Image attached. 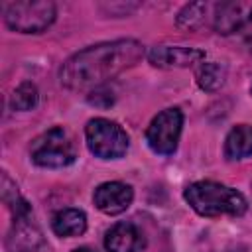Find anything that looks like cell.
I'll use <instances>...</instances> for the list:
<instances>
[{
	"label": "cell",
	"instance_id": "cell-1",
	"mask_svg": "<svg viewBox=\"0 0 252 252\" xmlns=\"http://www.w3.org/2000/svg\"><path fill=\"white\" fill-rule=\"evenodd\" d=\"M142 57L144 45L136 39L96 43L71 55L59 69V81L69 91L96 89L114 75L134 67Z\"/></svg>",
	"mask_w": 252,
	"mask_h": 252
},
{
	"label": "cell",
	"instance_id": "cell-2",
	"mask_svg": "<svg viewBox=\"0 0 252 252\" xmlns=\"http://www.w3.org/2000/svg\"><path fill=\"white\" fill-rule=\"evenodd\" d=\"M183 197L189 203V207L201 217H240L248 209V203L240 191L215 181L191 183L185 187Z\"/></svg>",
	"mask_w": 252,
	"mask_h": 252
},
{
	"label": "cell",
	"instance_id": "cell-3",
	"mask_svg": "<svg viewBox=\"0 0 252 252\" xmlns=\"http://www.w3.org/2000/svg\"><path fill=\"white\" fill-rule=\"evenodd\" d=\"M55 4L49 0H24L4 6V22L20 33H41L55 22Z\"/></svg>",
	"mask_w": 252,
	"mask_h": 252
},
{
	"label": "cell",
	"instance_id": "cell-4",
	"mask_svg": "<svg viewBox=\"0 0 252 252\" xmlns=\"http://www.w3.org/2000/svg\"><path fill=\"white\" fill-rule=\"evenodd\" d=\"M32 161L39 167H49V169H59L67 167L75 161L77 150L75 144L69 136L67 130L63 128H51L43 134H39L30 148Z\"/></svg>",
	"mask_w": 252,
	"mask_h": 252
},
{
	"label": "cell",
	"instance_id": "cell-5",
	"mask_svg": "<svg viewBox=\"0 0 252 252\" xmlns=\"http://www.w3.org/2000/svg\"><path fill=\"white\" fill-rule=\"evenodd\" d=\"M87 146L91 154L100 159H118L128 150V134L108 118H93L85 128Z\"/></svg>",
	"mask_w": 252,
	"mask_h": 252
},
{
	"label": "cell",
	"instance_id": "cell-6",
	"mask_svg": "<svg viewBox=\"0 0 252 252\" xmlns=\"http://www.w3.org/2000/svg\"><path fill=\"white\" fill-rule=\"evenodd\" d=\"M183 128V114L179 108H165L150 122L146 130L148 146L159 156H171L177 150V142Z\"/></svg>",
	"mask_w": 252,
	"mask_h": 252
},
{
	"label": "cell",
	"instance_id": "cell-7",
	"mask_svg": "<svg viewBox=\"0 0 252 252\" xmlns=\"http://www.w3.org/2000/svg\"><path fill=\"white\" fill-rule=\"evenodd\" d=\"M47 248L43 232L35 224L32 211L24 215H14L10 232L6 236L8 252H43Z\"/></svg>",
	"mask_w": 252,
	"mask_h": 252
},
{
	"label": "cell",
	"instance_id": "cell-8",
	"mask_svg": "<svg viewBox=\"0 0 252 252\" xmlns=\"http://www.w3.org/2000/svg\"><path fill=\"white\" fill-rule=\"evenodd\" d=\"M248 22H252V2L250 0H232V2H220L215 6L213 26L217 33L228 35L244 28Z\"/></svg>",
	"mask_w": 252,
	"mask_h": 252
},
{
	"label": "cell",
	"instance_id": "cell-9",
	"mask_svg": "<svg viewBox=\"0 0 252 252\" xmlns=\"http://www.w3.org/2000/svg\"><path fill=\"white\" fill-rule=\"evenodd\" d=\"M148 59L154 67L177 69V67H191L195 63H201L205 59V51L183 45H156L148 51Z\"/></svg>",
	"mask_w": 252,
	"mask_h": 252
},
{
	"label": "cell",
	"instance_id": "cell-10",
	"mask_svg": "<svg viewBox=\"0 0 252 252\" xmlns=\"http://www.w3.org/2000/svg\"><path fill=\"white\" fill-rule=\"evenodd\" d=\"M134 199V191L130 185L120 183V181H106L100 183L94 189L93 201L96 205L98 211H102L104 215H120L124 213Z\"/></svg>",
	"mask_w": 252,
	"mask_h": 252
},
{
	"label": "cell",
	"instance_id": "cell-11",
	"mask_svg": "<svg viewBox=\"0 0 252 252\" xmlns=\"http://www.w3.org/2000/svg\"><path fill=\"white\" fill-rule=\"evenodd\" d=\"M146 246L144 234L132 222H116L104 236L108 252H142Z\"/></svg>",
	"mask_w": 252,
	"mask_h": 252
},
{
	"label": "cell",
	"instance_id": "cell-12",
	"mask_svg": "<svg viewBox=\"0 0 252 252\" xmlns=\"http://www.w3.org/2000/svg\"><path fill=\"white\" fill-rule=\"evenodd\" d=\"M51 228L57 236H79L87 230V215L79 209H61L53 215Z\"/></svg>",
	"mask_w": 252,
	"mask_h": 252
},
{
	"label": "cell",
	"instance_id": "cell-13",
	"mask_svg": "<svg viewBox=\"0 0 252 252\" xmlns=\"http://www.w3.org/2000/svg\"><path fill=\"white\" fill-rule=\"evenodd\" d=\"M224 156L228 159H242L252 156V126H234L224 142Z\"/></svg>",
	"mask_w": 252,
	"mask_h": 252
},
{
	"label": "cell",
	"instance_id": "cell-14",
	"mask_svg": "<svg viewBox=\"0 0 252 252\" xmlns=\"http://www.w3.org/2000/svg\"><path fill=\"white\" fill-rule=\"evenodd\" d=\"M226 79V67L217 63V61H203L197 69V83L203 91L207 93H215L224 85Z\"/></svg>",
	"mask_w": 252,
	"mask_h": 252
},
{
	"label": "cell",
	"instance_id": "cell-15",
	"mask_svg": "<svg viewBox=\"0 0 252 252\" xmlns=\"http://www.w3.org/2000/svg\"><path fill=\"white\" fill-rule=\"evenodd\" d=\"M205 14H207V4H205V2L187 4V6L177 14V24H179L181 28H187V30H197V28L205 22Z\"/></svg>",
	"mask_w": 252,
	"mask_h": 252
},
{
	"label": "cell",
	"instance_id": "cell-16",
	"mask_svg": "<svg viewBox=\"0 0 252 252\" xmlns=\"http://www.w3.org/2000/svg\"><path fill=\"white\" fill-rule=\"evenodd\" d=\"M37 104V89L33 83H22L12 94V108L14 110H32Z\"/></svg>",
	"mask_w": 252,
	"mask_h": 252
},
{
	"label": "cell",
	"instance_id": "cell-17",
	"mask_svg": "<svg viewBox=\"0 0 252 252\" xmlns=\"http://www.w3.org/2000/svg\"><path fill=\"white\" fill-rule=\"evenodd\" d=\"M20 199H22V197H20V193H18L16 183H14V181L8 177V173L4 171V173H2V201H4L8 207H12V205H16Z\"/></svg>",
	"mask_w": 252,
	"mask_h": 252
},
{
	"label": "cell",
	"instance_id": "cell-18",
	"mask_svg": "<svg viewBox=\"0 0 252 252\" xmlns=\"http://www.w3.org/2000/svg\"><path fill=\"white\" fill-rule=\"evenodd\" d=\"M73 252H96V250H93V248H89V246H81V248H75Z\"/></svg>",
	"mask_w": 252,
	"mask_h": 252
},
{
	"label": "cell",
	"instance_id": "cell-19",
	"mask_svg": "<svg viewBox=\"0 0 252 252\" xmlns=\"http://www.w3.org/2000/svg\"><path fill=\"white\" fill-rule=\"evenodd\" d=\"M246 45H248V49H250V53H252V33L246 37Z\"/></svg>",
	"mask_w": 252,
	"mask_h": 252
}]
</instances>
